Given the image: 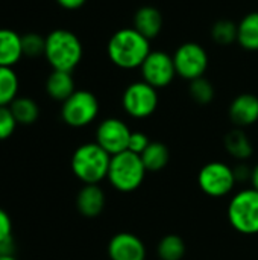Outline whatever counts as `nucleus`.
Masks as SVG:
<instances>
[{
    "instance_id": "1",
    "label": "nucleus",
    "mask_w": 258,
    "mask_h": 260,
    "mask_svg": "<svg viewBox=\"0 0 258 260\" xmlns=\"http://www.w3.org/2000/svg\"><path fill=\"white\" fill-rule=\"evenodd\" d=\"M151 52V40L143 37L134 27H125L114 32L106 46V53L111 62L123 70L141 67Z\"/></svg>"
},
{
    "instance_id": "2",
    "label": "nucleus",
    "mask_w": 258,
    "mask_h": 260,
    "mask_svg": "<svg viewBox=\"0 0 258 260\" xmlns=\"http://www.w3.org/2000/svg\"><path fill=\"white\" fill-rule=\"evenodd\" d=\"M84 56L79 37L68 29H55L46 35L44 58L52 70L71 73Z\"/></svg>"
},
{
    "instance_id": "3",
    "label": "nucleus",
    "mask_w": 258,
    "mask_h": 260,
    "mask_svg": "<svg viewBox=\"0 0 258 260\" xmlns=\"http://www.w3.org/2000/svg\"><path fill=\"white\" fill-rule=\"evenodd\" d=\"M111 155L96 142L84 143L71 155V171L84 184H99L108 177Z\"/></svg>"
},
{
    "instance_id": "4",
    "label": "nucleus",
    "mask_w": 258,
    "mask_h": 260,
    "mask_svg": "<svg viewBox=\"0 0 258 260\" xmlns=\"http://www.w3.org/2000/svg\"><path fill=\"white\" fill-rule=\"evenodd\" d=\"M146 172L148 171L138 154L123 151L111 157L106 178L116 190L122 193H131L141 186Z\"/></svg>"
},
{
    "instance_id": "5",
    "label": "nucleus",
    "mask_w": 258,
    "mask_h": 260,
    "mask_svg": "<svg viewBox=\"0 0 258 260\" xmlns=\"http://www.w3.org/2000/svg\"><path fill=\"white\" fill-rule=\"evenodd\" d=\"M228 221L231 227L246 236L258 235V192L245 189L237 192L228 204Z\"/></svg>"
},
{
    "instance_id": "6",
    "label": "nucleus",
    "mask_w": 258,
    "mask_h": 260,
    "mask_svg": "<svg viewBox=\"0 0 258 260\" xmlns=\"http://www.w3.org/2000/svg\"><path fill=\"white\" fill-rule=\"evenodd\" d=\"M99 114V101L88 90H76L62 102L61 117L71 128H84L90 125Z\"/></svg>"
},
{
    "instance_id": "7",
    "label": "nucleus",
    "mask_w": 258,
    "mask_h": 260,
    "mask_svg": "<svg viewBox=\"0 0 258 260\" xmlns=\"http://www.w3.org/2000/svg\"><path fill=\"white\" fill-rule=\"evenodd\" d=\"M234 169L220 161L207 163L198 175V184L201 190L211 198H222L233 192L236 186Z\"/></svg>"
},
{
    "instance_id": "8",
    "label": "nucleus",
    "mask_w": 258,
    "mask_h": 260,
    "mask_svg": "<svg viewBox=\"0 0 258 260\" xmlns=\"http://www.w3.org/2000/svg\"><path fill=\"white\" fill-rule=\"evenodd\" d=\"M122 105L126 114L134 119H146L152 116L158 107L157 88L144 81L132 82L126 87L122 96Z\"/></svg>"
},
{
    "instance_id": "9",
    "label": "nucleus",
    "mask_w": 258,
    "mask_h": 260,
    "mask_svg": "<svg viewBox=\"0 0 258 260\" xmlns=\"http://www.w3.org/2000/svg\"><path fill=\"white\" fill-rule=\"evenodd\" d=\"M173 62L178 76L193 81L205 75L208 69V53L201 44L189 41L175 50Z\"/></svg>"
},
{
    "instance_id": "10",
    "label": "nucleus",
    "mask_w": 258,
    "mask_h": 260,
    "mask_svg": "<svg viewBox=\"0 0 258 260\" xmlns=\"http://www.w3.org/2000/svg\"><path fill=\"white\" fill-rule=\"evenodd\" d=\"M140 70L143 81L157 90L170 85L176 76L173 56L163 50H152L143 61Z\"/></svg>"
},
{
    "instance_id": "11",
    "label": "nucleus",
    "mask_w": 258,
    "mask_h": 260,
    "mask_svg": "<svg viewBox=\"0 0 258 260\" xmlns=\"http://www.w3.org/2000/svg\"><path fill=\"white\" fill-rule=\"evenodd\" d=\"M131 133L132 131L123 120L117 117H108L102 120L96 129V143L113 157L128 151Z\"/></svg>"
},
{
    "instance_id": "12",
    "label": "nucleus",
    "mask_w": 258,
    "mask_h": 260,
    "mask_svg": "<svg viewBox=\"0 0 258 260\" xmlns=\"http://www.w3.org/2000/svg\"><path fill=\"white\" fill-rule=\"evenodd\" d=\"M108 256L111 260H146V247L134 233L122 232L111 238Z\"/></svg>"
},
{
    "instance_id": "13",
    "label": "nucleus",
    "mask_w": 258,
    "mask_h": 260,
    "mask_svg": "<svg viewBox=\"0 0 258 260\" xmlns=\"http://www.w3.org/2000/svg\"><path fill=\"white\" fill-rule=\"evenodd\" d=\"M230 119L239 128L251 126L258 122V98L252 93H242L234 98L228 110Z\"/></svg>"
},
{
    "instance_id": "14",
    "label": "nucleus",
    "mask_w": 258,
    "mask_h": 260,
    "mask_svg": "<svg viewBox=\"0 0 258 260\" xmlns=\"http://www.w3.org/2000/svg\"><path fill=\"white\" fill-rule=\"evenodd\" d=\"M105 207V193L99 184H84L76 197V209L85 218H97Z\"/></svg>"
},
{
    "instance_id": "15",
    "label": "nucleus",
    "mask_w": 258,
    "mask_h": 260,
    "mask_svg": "<svg viewBox=\"0 0 258 260\" xmlns=\"http://www.w3.org/2000/svg\"><path fill=\"white\" fill-rule=\"evenodd\" d=\"M23 56L21 35L12 29L0 27V66L14 67Z\"/></svg>"
},
{
    "instance_id": "16",
    "label": "nucleus",
    "mask_w": 258,
    "mask_h": 260,
    "mask_svg": "<svg viewBox=\"0 0 258 260\" xmlns=\"http://www.w3.org/2000/svg\"><path fill=\"white\" fill-rule=\"evenodd\" d=\"M132 27L140 32L148 40H152L160 35L163 29V14L155 6H141L137 9L134 15V24Z\"/></svg>"
},
{
    "instance_id": "17",
    "label": "nucleus",
    "mask_w": 258,
    "mask_h": 260,
    "mask_svg": "<svg viewBox=\"0 0 258 260\" xmlns=\"http://www.w3.org/2000/svg\"><path fill=\"white\" fill-rule=\"evenodd\" d=\"M46 91L47 94L58 102L67 101L75 91V79L68 72L52 70V73L46 79Z\"/></svg>"
},
{
    "instance_id": "18",
    "label": "nucleus",
    "mask_w": 258,
    "mask_h": 260,
    "mask_svg": "<svg viewBox=\"0 0 258 260\" xmlns=\"http://www.w3.org/2000/svg\"><path fill=\"white\" fill-rule=\"evenodd\" d=\"M237 43L249 52L258 50V11L246 14L237 24Z\"/></svg>"
},
{
    "instance_id": "19",
    "label": "nucleus",
    "mask_w": 258,
    "mask_h": 260,
    "mask_svg": "<svg viewBox=\"0 0 258 260\" xmlns=\"http://www.w3.org/2000/svg\"><path fill=\"white\" fill-rule=\"evenodd\" d=\"M225 149L236 160H248L252 155V143L242 128L231 129L225 136Z\"/></svg>"
},
{
    "instance_id": "20",
    "label": "nucleus",
    "mask_w": 258,
    "mask_h": 260,
    "mask_svg": "<svg viewBox=\"0 0 258 260\" xmlns=\"http://www.w3.org/2000/svg\"><path fill=\"white\" fill-rule=\"evenodd\" d=\"M140 157L148 172H158L167 166L170 160V151L161 142H151Z\"/></svg>"
},
{
    "instance_id": "21",
    "label": "nucleus",
    "mask_w": 258,
    "mask_h": 260,
    "mask_svg": "<svg viewBox=\"0 0 258 260\" xmlns=\"http://www.w3.org/2000/svg\"><path fill=\"white\" fill-rule=\"evenodd\" d=\"M18 90L20 79L15 70L0 66V107H9L18 98Z\"/></svg>"
},
{
    "instance_id": "22",
    "label": "nucleus",
    "mask_w": 258,
    "mask_h": 260,
    "mask_svg": "<svg viewBox=\"0 0 258 260\" xmlns=\"http://www.w3.org/2000/svg\"><path fill=\"white\" fill-rule=\"evenodd\" d=\"M17 123L20 125H32L40 117V107L38 104L27 96H18L11 105H9Z\"/></svg>"
},
{
    "instance_id": "23",
    "label": "nucleus",
    "mask_w": 258,
    "mask_h": 260,
    "mask_svg": "<svg viewBox=\"0 0 258 260\" xmlns=\"http://www.w3.org/2000/svg\"><path fill=\"white\" fill-rule=\"evenodd\" d=\"M186 253L187 247L179 235H166L157 245L160 260H182Z\"/></svg>"
},
{
    "instance_id": "24",
    "label": "nucleus",
    "mask_w": 258,
    "mask_h": 260,
    "mask_svg": "<svg viewBox=\"0 0 258 260\" xmlns=\"http://www.w3.org/2000/svg\"><path fill=\"white\" fill-rule=\"evenodd\" d=\"M211 38L219 46H230L237 41V24L231 20H219L211 27Z\"/></svg>"
},
{
    "instance_id": "25",
    "label": "nucleus",
    "mask_w": 258,
    "mask_h": 260,
    "mask_svg": "<svg viewBox=\"0 0 258 260\" xmlns=\"http://www.w3.org/2000/svg\"><path fill=\"white\" fill-rule=\"evenodd\" d=\"M189 93H190L192 99L199 105H208L214 99V87L204 76L190 81Z\"/></svg>"
},
{
    "instance_id": "26",
    "label": "nucleus",
    "mask_w": 258,
    "mask_h": 260,
    "mask_svg": "<svg viewBox=\"0 0 258 260\" xmlns=\"http://www.w3.org/2000/svg\"><path fill=\"white\" fill-rule=\"evenodd\" d=\"M21 44H23V55L27 58H38L44 56L46 49V37L40 35L38 32H27L21 35Z\"/></svg>"
},
{
    "instance_id": "27",
    "label": "nucleus",
    "mask_w": 258,
    "mask_h": 260,
    "mask_svg": "<svg viewBox=\"0 0 258 260\" xmlns=\"http://www.w3.org/2000/svg\"><path fill=\"white\" fill-rule=\"evenodd\" d=\"M17 120L11 111L9 107H0V140L9 139L15 128H17Z\"/></svg>"
},
{
    "instance_id": "28",
    "label": "nucleus",
    "mask_w": 258,
    "mask_h": 260,
    "mask_svg": "<svg viewBox=\"0 0 258 260\" xmlns=\"http://www.w3.org/2000/svg\"><path fill=\"white\" fill-rule=\"evenodd\" d=\"M149 143H151V140H149V137L144 133H140V131L131 133L129 143H128V151L141 155L144 152V149L149 146Z\"/></svg>"
},
{
    "instance_id": "29",
    "label": "nucleus",
    "mask_w": 258,
    "mask_h": 260,
    "mask_svg": "<svg viewBox=\"0 0 258 260\" xmlns=\"http://www.w3.org/2000/svg\"><path fill=\"white\" fill-rule=\"evenodd\" d=\"M11 236H12V221L9 215L3 209H0V241Z\"/></svg>"
},
{
    "instance_id": "30",
    "label": "nucleus",
    "mask_w": 258,
    "mask_h": 260,
    "mask_svg": "<svg viewBox=\"0 0 258 260\" xmlns=\"http://www.w3.org/2000/svg\"><path fill=\"white\" fill-rule=\"evenodd\" d=\"M14 248H15V244H14L12 236L0 241V256H14Z\"/></svg>"
},
{
    "instance_id": "31",
    "label": "nucleus",
    "mask_w": 258,
    "mask_h": 260,
    "mask_svg": "<svg viewBox=\"0 0 258 260\" xmlns=\"http://www.w3.org/2000/svg\"><path fill=\"white\" fill-rule=\"evenodd\" d=\"M87 0H56V3L67 11H76L79 8H82L85 5Z\"/></svg>"
},
{
    "instance_id": "32",
    "label": "nucleus",
    "mask_w": 258,
    "mask_h": 260,
    "mask_svg": "<svg viewBox=\"0 0 258 260\" xmlns=\"http://www.w3.org/2000/svg\"><path fill=\"white\" fill-rule=\"evenodd\" d=\"M251 172L248 168H245L243 165L242 166H237L234 168V174H236V180L237 181H242V180H251Z\"/></svg>"
},
{
    "instance_id": "33",
    "label": "nucleus",
    "mask_w": 258,
    "mask_h": 260,
    "mask_svg": "<svg viewBox=\"0 0 258 260\" xmlns=\"http://www.w3.org/2000/svg\"><path fill=\"white\" fill-rule=\"evenodd\" d=\"M251 184H252V189H255L258 192V165L252 169V172H251Z\"/></svg>"
},
{
    "instance_id": "34",
    "label": "nucleus",
    "mask_w": 258,
    "mask_h": 260,
    "mask_svg": "<svg viewBox=\"0 0 258 260\" xmlns=\"http://www.w3.org/2000/svg\"><path fill=\"white\" fill-rule=\"evenodd\" d=\"M0 260H17L14 256H0Z\"/></svg>"
}]
</instances>
